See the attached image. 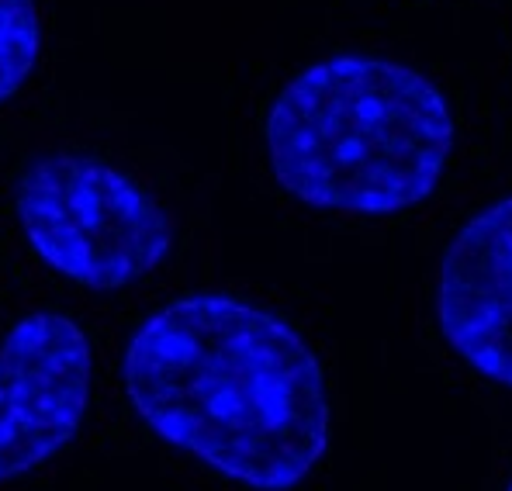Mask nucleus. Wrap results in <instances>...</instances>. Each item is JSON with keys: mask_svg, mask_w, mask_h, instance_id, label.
I'll return each instance as SVG.
<instances>
[{"mask_svg": "<svg viewBox=\"0 0 512 491\" xmlns=\"http://www.w3.org/2000/svg\"><path fill=\"white\" fill-rule=\"evenodd\" d=\"M506 491H512V481H509V485H506Z\"/></svg>", "mask_w": 512, "mask_h": 491, "instance_id": "nucleus-7", "label": "nucleus"}, {"mask_svg": "<svg viewBox=\"0 0 512 491\" xmlns=\"http://www.w3.org/2000/svg\"><path fill=\"white\" fill-rule=\"evenodd\" d=\"M14 218L28 249L66 281L122 291L173 249L167 208L118 166L84 153H42L14 180Z\"/></svg>", "mask_w": 512, "mask_h": 491, "instance_id": "nucleus-3", "label": "nucleus"}, {"mask_svg": "<svg viewBox=\"0 0 512 491\" xmlns=\"http://www.w3.org/2000/svg\"><path fill=\"white\" fill-rule=\"evenodd\" d=\"M277 187L340 215H402L433 198L457 142L443 90L384 56H329L281 87L263 125Z\"/></svg>", "mask_w": 512, "mask_h": 491, "instance_id": "nucleus-2", "label": "nucleus"}, {"mask_svg": "<svg viewBox=\"0 0 512 491\" xmlns=\"http://www.w3.org/2000/svg\"><path fill=\"white\" fill-rule=\"evenodd\" d=\"M94 388V346L63 312H32L0 339V485L77 440Z\"/></svg>", "mask_w": 512, "mask_h": 491, "instance_id": "nucleus-4", "label": "nucleus"}, {"mask_svg": "<svg viewBox=\"0 0 512 491\" xmlns=\"http://www.w3.org/2000/svg\"><path fill=\"white\" fill-rule=\"evenodd\" d=\"M436 322L474 374L512 388V194L454 232L440 260Z\"/></svg>", "mask_w": 512, "mask_h": 491, "instance_id": "nucleus-5", "label": "nucleus"}, {"mask_svg": "<svg viewBox=\"0 0 512 491\" xmlns=\"http://www.w3.org/2000/svg\"><path fill=\"white\" fill-rule=\"evenodd\" d=\"M122 384L156 440L250 491H295L329 450L315 350L236 294H184L146 315L125 343Z\"/></svg>", "mask_w": 512, "mask_h": 491, "instance_id": "nucleus-1", "label": "nucleus"}, {"mask_svg": "<svg viewBox=\"0 0 512 491\" xmlns=\"http://www.w3.org/2000/svg\"><path fill=\"white\" fill-rule=\"evenodd\" d=\"M42 21L35 0H0V104L11 101L39 66Z\"/></svg>", "mask_w": 512, "mask_h": 491, "instance_id": "nucleus-6", "label": "nucleus"}]
</instances>
